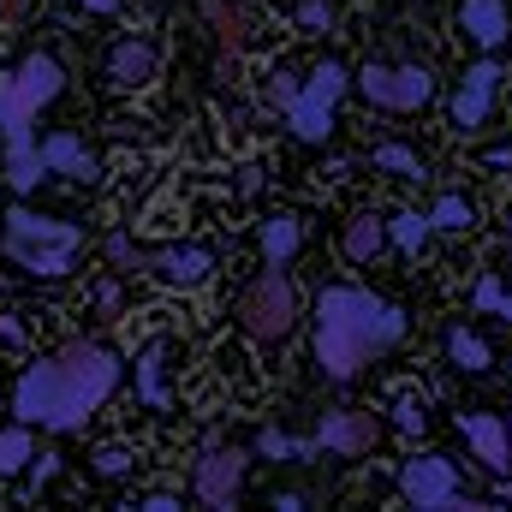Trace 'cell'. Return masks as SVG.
I'll return each mask as SVG.
<instances>
[{"instance_id": "18", "label": "cell", "mask_w": 512, "mask_h": 512, "mask_svg": "<svg viewBox=\"0 0 512 512\" xmlns=\"http://www.w3.org/2000/svg\"><path fill=\"white\" fill-rule=\"evenodd\" d=\"M382 245H387V221H376L370 209L346 221V239H340L346 262H358V268H364V262H376V256H382Z\"/></svg>"}, {"instance_id": "17", "label": "cell", "mask_w": 512, "mask_h": 512, "mask_svg": "<svg viewBox=\"0 0 512 512\" xmlns=\"http://www.w3.org/2000/svg\"><path fill=\"white\" fill-rule=\"evenodd\" d=\"M36 179H48V167H42V149L30 143V131L6 137V185L12 191H36Z\"/></svg>"}, {"instance_id": "35", "label": "cell", "mask_w": 512, "mask_h": 512, "mask_svg": "<svg viewBox=\"0 0 512 512\" xmlns=\"http://www.w3.org/2000/svg\"><path fill=\"white\" fill-rule=\"evenodd\" d=\"M30 12V0H0V24H18Z\"/></svg>"}, {"instance_id": "4", "label": "cell", "mask_w": 512, "mask_h": 512, "mask_svg": "<svg viewBox=\"0 0 512 512\" xmlns=\"http://www.w3.org/2000/svg\"><path fill=\"white\" fill-rule=\"evenodd\" d=\"M60 90H66L60 60H54V54H24V60H18V72H12V78H0V131H6V137L30 131L36 108H48Z\"/></svg>"}, {"instance_id": "16", "label": "cell", "mask_w": 512, "mask_h": 512, "mask_svg": "<svg viewBox=\"0 0 512 512\" xmlns=\"http://www.w3.org/2000/svg\"><path fill=\"white\" fill-rule=\"evenodd\" d=\"M155 42H143V36H126V42H114V54H108V84H120V90H137V84H149L155 78Z\"/></svg>"}, {"instance_id": "15", "label": "cell", "mask_w": 512, "mask_h": 512, "mask_svg": "<svg viewBox=\"0 0 512 512\" xmlns=\"http://www.w3.org/2000/svg\"><path fill=\"white\" fill-rule=\"evenodd\" d=\"M42 167H48V173H66V179H78V185H96V179H102V161H96L72 131H54V137L42 143Z\"/></svg>"}, {"instance_id": "29", "label": "cell", "mask_w": 512, "mask_h": 512, "mask_svg": "<svg viewBox=\"0 0 512 512\" xmlns=\"http://www.w3.org/2000/svg\"><path fill=\"white\" fill-rule=\"evenodd\" d=\"M96 471H102V477H126V471H137V453H131V447H102V453H96Z\"/></svg>"}, {"instance_id": "21", "label": "cell", "mask_w": 512, "mask_h": 512, "mask_svg": "<svg viewBox=\"0 0 512 512\" xmlns=\"http://www.w3.org/2000/svg\"><path fill=\"white\" fill-rule=\"evenodd\" d=\"M30 459H36V435H30V423L0 429V477H18Z\"/></svg>"}, {"instance_id": "6", "label": "cell", "mask_w": 512, "mask_h": 512, "mask_svg": "<svg viewBox=\"0 0 512 512\" xmlns=\"http://www.w3.org/2000/svg\"><path fill=\"white\" fill-rule=\"evenodd\" d=\"M346 66L340 60H322L316 72H310V84L286 102V126L298 131L304 143H322L328 137V126H334V108H340V96H346Z\"/></svg>"}, {"instance_id": "22", "label": "cell", "mask_w": 512, "mask_h": 512, "mask_svg": "<svg viewBox=\"0 0 512 512\" xmlns=\"http://www.w3.org/2000/svg\"><path fill=\"white\" fill-rule=\"evenodd\" d=\"M429 233H435V221H429V215H417V209H399V215L387 221V239H393L405 256L423 251V245H429Z\"/></svg>"}, {"instance_id": "23", "label": "cell", "mask_w": 512, "mask_h": 512, "mask_svg": "<svg viewBox=\"0 0 512 512\" xmlns=\"http://www.w3.org/2000/svg\"><path fill=\"white\" fill-rule=\"evenodd\" d=\"M370 167H382L393 179H423V161H417V149H405V143H376V149H370Z\"/></svg>"}, {"instance_id": "34", "label": "cell", "mask_w": 512, "mask_h": 512, "mask_svg": "<svg viewBox=\"0 0 512 512\" xmlns=\"http://www.w3.org/2000/svg\"><path fill=\"white\" fill-rule=\"evenodd\" d=\"M292 96H298V84H292V78H286V72H274V102H280V108H286V102H292Z\"/></svg>"}, {"instance_id": "8", "label": "cell", "mask_w": 512, "mask_h": 512, "mask_svg": "<svg viewBox=\"0 0 512 512\" xmlns=\"http://www.w3.org/2000/svg\"><path fill=\"white\" fill-rule=\"evenodd\" d=\"M245 465L251 459L239 447H221V435H209L203 441V459H197V477H191V495L203 507H233L239 489H245Z\"/></svg>"}, {"instance_id": "38", "label": "cell", "mask_w": 512, "mask_h": 512, "mask_svg": "<svg viewBox=\"0 0 512 512\" xmlns=\"http://www.w3.org/2000/svg\"><path fill=\"white\" fill-rule=\"evenodd\" d=\"M495 310H501V316L512 322V292H501V304H495Z\"/></svg>"}, {"instance_id": "19", "label": "cell", "mask_w": 512, "mask_h": 512, "mask_svg": "<svg viewBox=\"0 0 512 512\" xmlns=\"http://www.w3.org/2000/svg\"><path fill=\"white\" fill-rule=\"evenodd\" d=\"M256 245H262V256H268V268H286V262L298 256V245H304V227H298L292 215H268L262 233H256Z\"/></svg>"}, {"instance_id": "11", "label": "cell", "mask_w": 512, "mask_h": 512, "mask_svg": "<svg viewBox=\"0 0 512 512\" xmlns=\"http://www.w3.org/2000/svg\"><path fill=\"white\" fill-rule=\"evenodd\" d=\"M459 435L471 441V453L483 459V471H495V477H507L512 471V435H507V417H495V411H459Z\"/></svg>"}, {"instance_id": "25", "label": "cell", "mask_w": 512, "mask_h": 512, "mask_svg": "<svg viewBox=\"0 0 512 512\" xmlns=\"http://www.w3.org/2000/svg\"><path fill=\"white\" fill-rule=\"evenodd\" d=\"M429 221H435V227H441V233H465V227H471V221H477V209H471V203H465V197H453V191H447V197H441V203H435V209H429Z\"/></svg>"}, {"instance_id": "12", "label": "cell", "mask_w": 512, "mask_h": 512, "mask_svg": "<svg viewBox=\"0 0 512 512\" xmlns=\"http://www.w3.org/2000/svg\"><path fill=\"white\" fill-rule=\"evenodd\" d=\"M376 435H382L376 411H334V417H322L316 447H328V453H340V459H358V453L376 447Z\"/></svg>"}, {"instance_id": "14", "label": "cell", "mask_w": 512, "mask_h": 512, "mask_svg": "<svg viewBox=\"0 0 512 512\" xmlns=\"http://www.w3.org/2000/svg\"><path fill=\"white\" fill-rule=\"evenodd\" d=\"M459 30H465L483 54H495V48L512 36L507 0H459Z\"/></svg>"}, {"instance_id": "30", "label": "cell", "mask_w": 512, "mask_h": 512, "mask_svg": "<svg viewBox=\"0 0 512 512\" xmlns=\"http://www.w3.org/2000/svg\"><path fill=\"white\" fill-rule=\"evenodd\" d=\"M298 30H316V36L334 30V6H328V0H304V6H298Z\"/></svg>"}, {"instance_id": "26", "label": "cell", "mask_w": 512, "mask_h": 512, "mask_svg": "<svg viewBox=\"0 0 512 512\" xmlns=\"http://www.w3.org/2000/svg\"><path fill=\"white\" fill-rule=\"evenodd\" d=\"M393 423H399V429H405V435H423V429H429V399H423V393H411V387H405V393H399V399H393Z\"/></svg>"}, {"instance_id": "20", "label": "cell", "mask_w": 512, "mask_h": 512, "mask_svg": "<svg viewBox=\"0 0 512 512\" xmlns=\"http://www.w3.org/2000/svg\"><path fill=\"white\" fill-rule=\"evenodd\" d=\"M447 358H453L465 376H483V370L495 364V352H489V340H483L477 328H453V334H447Z\"/></svg>"}, {"instance_id": "41", "label": "cell", "mask_w": 512, "mask_h": 512, "mask_svg": "<svg viewBox=\"0 0 512 512\" xmlns=\"http://www.w3.org/2000/svg\"><path fill=\"white\" fill-rule=\"evenodd\" d=\"M507 435H512V417H507Z\"/></svg>"}, {"instance_id": "28", "label": "cell", "mask_w": 512, "mask_h": 512, "mask_svg": "<svg viewBox=\"0 0 512 512\" xmlns=\"http://www.w3.org/2000/svg\"><path fill=\"white\" fill-rule=\"evenodd\" d=\"M108 262H114L120 274H137V268H149V251H137L126 233H114V239H108Z\"/></svg>"}, {"instance_id": "10", "label": "cell", "mask_w": 512, "mask_h": 512, "mask_svg": "<svg viewBox=\"0 0 512 512\" xmlns=\"http://www.w3.org/2000/svg\"><path fill=\"white\" fill-rule=\"evenodd\" d=\"M501 78H507V72H501L495 60H477V66L465 72V84H459V96H453V126L465 131V137L489 126L495 96H501Z\"/></svg>"}, {"instance_id": "37", "label": "cell", "mask_w": 512, "mask_h": 512, "mask_svg": "<svg viewBox=\"0 0 512 512\" xmlns=\"http://www.w3.org/2000/svg\"><path fill=\"white\" fill-rule=\"evenodd\" d=\"M0 340H18V322L12 316H0Z\"/></svg>"}, {"instance_id": "40", "label": "cell", "mask_w": 512, "mask_h": 512, "mask_svg": "<svg viewBox=\"0 0 512 512\" xmlns=\"http://www.w3.org/2000/svg\"><path fill=\"white\" fill-rule=\"evenodd\" d=\"M501 215H507V227H512V197H507V203H501Z\"/></svg>"}, {"instance_id": "1", "label": "cell", "mask_w": 512, "mask_h": 512, "mask_svg": "<svg viewBox=\"0 0 512 512\" xmlns=\"http://www.w3.org/2000/svg\"><path fill=\"white\" fill-rule=\"evenodd\" d=\"M114 387H120V358L96 340H72L48 364H30L18 376L12 417L36 423V429H84V417L96 405H108Z\"/></svg>"}, {"instance_id": "9", "label": "cell", "mask_w": 512, "mask_h": 512, "mask_svg": "<svg viewBox=\"0 0 512 512\" xmlns=\"http://www.w3.org/2000/svg\"><path fill=\"white\" fill-rule=\"evenodd\" d=\"M358 84H364L370 108H387V114H411V108H423L435 96L429 66H364Z\"/></svg>"}, {"instance_id": "27", "label": "cell", "mask_w": 512, "mask_h": 512, "mask_svg": "<svg viewBox=\"0 0 512 512\" xmlns=\"http://www.w3.org/2000/svg\"><path fill=\"white\" fill-rule=\"evenodd\" d=\"M161 358H167V346H149L143 364H137V393H143L149 405H161Z\"/></svg>"}, {"instance_id": "32", "label": "cell", "mask_w": 512, "mask_h": 512, "mask_svg": "<svg viewBox=\"0 0 512 512\" xmlns=\"http://www.w3.org/2000/svg\"><path fill=\"white\" fill-rule=\"evenodd\" d=\"M495 304H501V280L483 274V280H477V310H495Z\"/></svg>"}, {"instance_id": "24", "label": "cell", "mask_w": 512, "mask_h": 512, "mask_svg": "<svg viewBox=\"0 0 512 512\" xmlns=\"http://www.w3.org/2000/svg\"><path fill=\"white\" fill-rule=\"evenodd\" d=\"M209 24H215V42H221L227 54H239V48H245V12H239V6L215 0V6H209Z\"/></svg>"}, {"instance_id": "31", "label": "cell", "mask_w": 512, "mask_h": 512, "mask_svg": "<svg viewBox=\"0 0 512 512\" xmlns=\"http://www.w3.org/2000/svg\"><path fill=\"white\" fill-rule=\"evenodd\" d=\"M262 453H268V459H292V453H310V447H292L280 429H268V435H262Z\"/></svg>"}, {"instance_id": "39", "label": "cell", "mask_w": 512, "mask_h": 512, "mask_svg": "<svg viewBox=\"0 0 512 512\" xmlns=\"http://www.w3.org/2000/svg\"><path fill=\"white\" fill-rule=\"evenodd\" d=\"M84 6H90V12H108V6H114V0H84Z\"/></svg>"}, {"instance_id": "2", "label": "cell", "mask_w": 512, "mask_h": 512, "mask_svg": "<svg viewBox=\"0 0 512 512\" xmlns=\"http://www.w3.org/2000/svg\"><path fill=\"white\" fill-rule=\"evenodd\" d=\"M405 340V316L364 286H322L316 298V364L328 382H352L370 358Z\"/></svg>"}, {"instance_id": "5", "label": "cell", "mask_w": 512, "mask_h": 512, "mask_svg": "<svg viewBox=\"0 0 512 512\" xmlns=\"http://www.w3.org/2000/svg\"><path fill=\"white\" fill-rule=\"evenodd\" d=\"M239 322H245V334H256V340H286L292 322H298V286L280 268L256 274L251 286L239 292Z\"/></svg>"}, {"instance_id": "3", "label": "cell", "mask_w": 512, "mask_h": 512, "mask_svg": "<svg viewBox=\"0 0 512 512\" xmlns=\"http://www.w3.org/2000/svg\"><path fill=\"white\" fill-rule=\"evenodd\" d=\"M78 245H84V233L66 227V221H42V215H30V209H12V215H6V251L18 256L30 274H42V280L72 274Z\"/></svg>"}, {"instance_id": "7", "label": "cell", "mask_w": 512, "mask_h": 512, "mask_svg": "<svg viewBox=\"0 0 512 512\" xmlns=\"http://www.w3.org/2000/svg\"><path fill=\"white\" fill-rule=\"evenodd\" d=\"M399 489H405V501L423 512H453V507H477V501H465V483H459V465L447 459V453H423V459H411L405 471H399Z\"/></svg>"}, {"instance_id": "33", "label": "cell", "mask_w": 512, "mask_h": 512, "mask_svg": "<svg viewBox=\"0 0 512 512\" xmlns=\"http://www.w3.org/2000/svg\"><path fill=\"white\" fill-rule=\"evenodd\" d=\"M96 304L114 316V310H120V286H114V280H102V286H96Z\"/></svg>"}, {"instance_id": "36", "label": "cell", "mask_w": 512, "mask_h": 512, "mask_svg": "<svg viewBox=\"0 0 512 512\" xmlns=\"http://www.w3.org/2000/svg\"><path fill=\"white\" fill-rule=\"evenodd\" d=\"M143 512H179V495H149Z\"/></svg>"}, {"instance_id": "13", "label": "cell", "mask_w": 512, "mask_h": 512, "mask_svg": "<svg viewBox=\"0 0 512 512\" xmlns=\"http://www.w3.org/2000/svg\"><path fill=\"white\" fill-rule=\"evenodd\" d=\"M149 274L161 280V286H203L209 274H215V256L203 251V245H173V251H155L149 256Z\"/></svg>"}]
</instances>
